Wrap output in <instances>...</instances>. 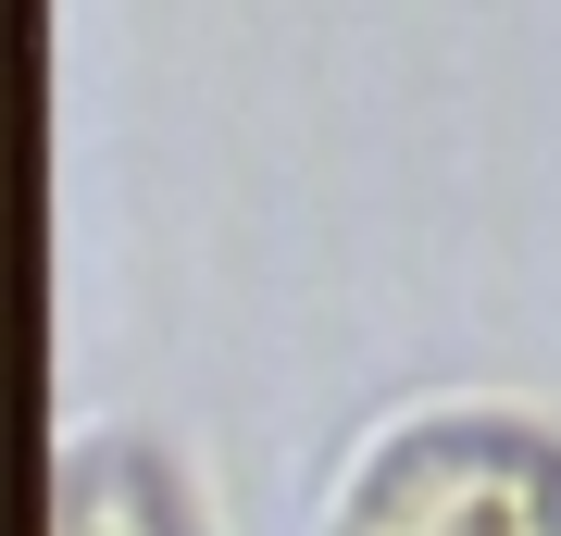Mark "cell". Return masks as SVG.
<instances>
[{
	"mask_svg": "<svg viewBox=\"0 0 561 536\" xmlns=\"http://www.w3.org/2000/svg\"><path fill=\"white\" fill-rule=\"evenodd\" d=\"M312 536H561V412L412 399L337 461Z\"/></svg>",
	"mask_w": 561,
	"mask_h": 536,
	"instance_id": "1",
	"label": "cell"
}]
</instances>
